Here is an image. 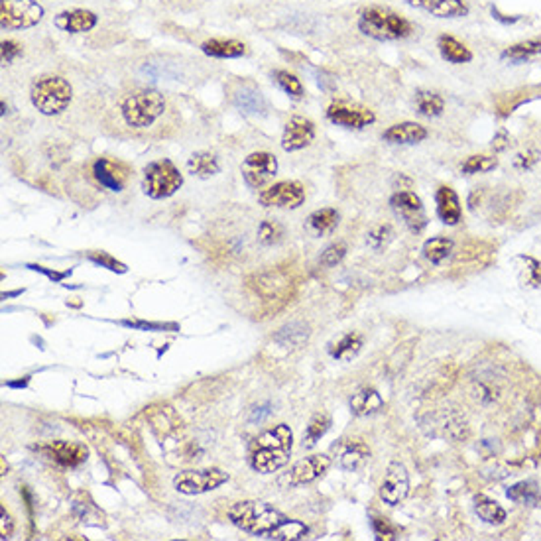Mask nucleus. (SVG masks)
Returning a JSON list of instances; mask_svg holds the SVG:
<instances>
[{
    "label": "nucleus",
    "instance_id": "dca6fc26",
    "mask_svg": "<svg viewBox=\"0 0 541 541\" xmlns=\"http://www.w3.org/2000/svg\"><path fill=\"white\" fill-rule=\"evenodd\" d=\"M315 140V124L305 116L295 114L285 122L284 134H282V148L284 152H300L310 148Z\"/></svg>",
    "mask_w": 541,
    "mask_h": 541
},
{
    "label": "nucleus",
    "instance_id": "4c0bfd02",
    "mask_svg": "<svg viewBox=\"0 0 541 541\" xmlns=\"http://www.w3.org/2000/svg\"><path fill=\"white\" fill-rule=\"evenodd\" d=\"M284 236V229L278 221H272V219H266L262 223L258 224V242L264 244V246H274L278 242L282 241Z\"/></svg>",
    "mask_w": 541,
    "mask_h": 541
},
{
    "label": "nucleus",
    "instance_id": "2eb2a0df",
    "mask_svg": "<svg viewBox=\"0 0 541 541\" xmlns=\"http://www.w3.org/2000/svg\"><path fill=\"white\" fill-rule=\"evenodd\" d=\"M91 172H93L97 183L112 193H121L129 185L130 168L126 163L116 162L111 158H97Z\"/></svg>",
    "mask_w": 541,
    "mask_h": 541
},
{
    "label": "nucleus",
    "instance_id": "e433bc0d",
    "mask_svg": "<svg viewBox=\"0 0 541 541\" xmlns=\"http://www.w3.org/2000/svg\"><path fill=\"white\" fill-rule=\"evenodd\" d=\"M496 168H498V158H496V155L479 154L466 158L463 165H461V172L466 173V175H474V173L492 172V170H496Z\"/></svg>",
    "mask_w": 541,
    "mask_h": 541
},
{
    "label": "nucleus",
    "instance_id": "b1692460",
    "mask_svg": "<svg viewBox=\"0 0 541 541\" xmlns=\"http://www.w3.org/2000/svg\"><path fill=\"white\" fill-rule=\"evenodd\" d=\"M437 48H439V53H441V58H443L447 63L463 65V63L473 61V52H471L463 42H459L455 35H449V34L439 35Z\"/></svg>",
    "mask_w": 541,
    "mask_h": 541
},
{
    "label": "nucleus",
    "instance_id": "79ce46f5",
    "mask_svg": "<svg viewBox=\"0 0 541 541\" xmlns=\"http://www.w3.org/2000/svg\"><path fill=\"white\" fill-rule=\"evenodd\" d=\"M91 262H95L101 268H109L111 272H119V274H124L126 272V266L119 262L116 258H112L111 254H106V252H89L87 254Z\"/></svg>",
    "mask_w": 541,
    "mask_h": 541
},
{
    "label": "nucleus",
    "instance_id": "2f4dec72",
    "mask_svg": "<svg viewBox=\"0 0 541 541\" xmlns=\"http://www.w3.org/2000/svg\"><path fill=\"white\" fill-rule=\"evenodd\" d=\"M474 512L479 514L481 520L492 525L504 524V520H506V510L500 506L496 500H490L486 496H476L474 498Z\"/></svg>",
    "mask_w": 541,
    "mask_h": 541
},
{
    "label": "nucleus",
    "instance_id": "a19ab883",
    "mask_svg": "<svg viewBox=\"0 0 541 541\" xmlns=\"http://www.w3.org/2000/svg\"><path fill=\"white\" fill-rule=\"evenodd\" d=\"M344 254H346V246H344L343 242L331 244V246H327L325 252L321 254V258H319V264L325 268H333L343 260Z\"/></svg>",
    "mask_w": 541,
    "mask_h": 541
},
{
    "label": "nucleus",
    "instance_id": "f257e3e1",
    "mask_svg": "<svg viewBox=\"0 0 541 541\" xmlns=\"http://www.w3.org/2000/svg\"><path fill=\"white\" fill-rule=\"evenodd\" d=\"M229 520L248 535L262 537V540L275 541H297L305 540L310 528L280 512L278 508L258 500H244L229 508Z\"/></svg>",
    "mask_w": 541,
    "mask_h": 541
},
{
    "label": "nucleus",
    "instance_id": "f3484780",
    "mask_svg": "<svg viewBox=\"0 0 541 541\" xmlns=\"http://www.w3.org/2000/svg\"><path fill=\"white\" fill-rule=\"evenodd\" d=\"M99 24V16L95 12L85 9L63 10L53 18V26L65 34H87Z\"/></svg>",
    "mask_w": 541,
    "mask_h": 541
},
{
    "label": "nucleus",
    "instance_id": "ddd939ff",
    "mask_svg": "<svg viewBox=\"0 0 541 541\" xmlns=\"http://www.w3.org/2000/svg\"><path fill=\"white\" fill-rule=\"evenodd\" d=\"M390 205L395 215L404 221L405 226L415 234H420L427 226V213H425L423 201L413 191H395L390 199Z\"/></svg>",
    "mask_w": 541,
    "mask_h": 541
},
{
    "label": "nucleus",
    "instance_id": "473e14b6",
    "mask_svg": "<svg viewBox=\"0 0 541 541\" xmlns=\"http://www.w3.org/2000/svg\"><path fill=\"white\" fill-rule=\"evenodd\" d=\"M506 496L510 500H514L518 504H540L541 502V492L537 488V484L532 481H524V482H518L514 486H510L506 492Z\"/></svg>",
    "mask_w": 541,
    "mask_h": 541
},
{
    "label": "nucleus",
    "instance_id": "cd10ccee",
    "mask_svg": "<svg viewBox=\"0 0 541 541\" xmlns=\"http://www.w3.org/2000/svg\"><path fill=\"white\" fill-rule=\"evenodd\" d=\"M368 445L356 441V443H351V445L344 447V451L341 453V457H339V464H341V469L346 471V473H354V471H359V469H362L364 464L368 463Z\"/></svg>",
    "mask_w": 541,
    "mask_h": 541
},
{
    "label": "nucleus",
    "instance_id": "58836bf2",
    "mask_svg": "<svg viewBox=\"0 0 541 541\" xmlns=\"http://www.w3.org/2000/svg\"><path fill=\"white\" fill-rule=\"evenodd\" d=\"M392 241H394V229H392L390 224H378V226H374V229L368 232V236H366V244H368L372 250H384Z\"/></svg>",
    "mask_w": 541,
    "mask_h": 541
},
{
    "label": "nucleus",
    "instance_id": "412c9836",
    "mask_svg": "<svg viewBox=\"0 0 541 541\" xmlns=\"http://www.w3.org/2000/svg\"><path fill=\"white\" fill-rule=\"evenodd\" d=\"M435 205H437V215L449 226H455L461 223L463 209H461V199L457 191L449 185H441L435 193Z\"/></svg>",
    "mask_w": 541,
    "mask_h": 541
},
{
    "label": "nucleus",
    "instance_id": "1a4fd4ad",
    "mask_svg": "<svg viewBox=\"0 0 541 541\" xmlns=\"http://www.w3.org/2000/svg\"><path fill=\"white\" fill-rule=\"evenodd\" d=\"M305 187L300 181H278L260 191L258 203L266 209H300L305 203Z\"/></svg>",
    "mask_w": 541,
    "mask_h": 541
},
{
    "label": "nucleus",
    "instance_id": "a211bd4d",
    "mask_svg": "<svg viewBox=\"0 0 541 541\" xmlns=\"http://www.w3.org/2000/svg\"><path fill=\"white\" fill-rule=\"evenodd\" d=\"M427 129L420 122H398L382 132V140L388 144H400V146H412L420 144L427 138Z\"/></svg>",
    "mask_w": 541,
    "mask_h": 541
},
{
    "label": "nucleus",
    "instance_id": "49530a36",
    "mask_svg": "<svg viewBox=\"0 0 541 541\" xmlns=\"http://www.w3.org/2000/svg\"><path fill=\"white\" fill-rule=\"evenodd\" d=\"M12 532H14V520L12 515L6 512V508H0V537L2 540H10L12 537Z\"/></svg>",
    "mask_w": 541,
    "mask_h": 541
},
{
    "label": "nucleus",
    "instance_id": "a18cd8bd",
    "mask_svg": "<svg viewBox=\"0 0 541 541\" xmlns=\"http://www.w3.org/2000/svg\"><path fill=\"white\" fill-rule=\"evenodd\" d=\"M540 160V152L537 150H528L524 154L515 155V168L518 170H532L533 165Z\"/></svg>",
    "mask_w": 541,
    "mask_h": 541
},
{
    "label": "nucleus",
    "instance_id": "4468645a",
    "mask_svg": "<svg viewBox=\"0 0 541 541\" xmlns=\"http://www.w3.org/2000/svg\"><path fill=\"white\" fill-rule=\"evenodd\" d=\"M408 492H410V473L404 464L392 461L386 466L384 479L380 482V498L388 506H398L400 502H404Z\"/></svg>",
    "mask_w": 541,
    "mask_h": 541
},
{
    "label": "nucleus",
    "instance_id": "9d476101",
    "mask_svg": "<svg viewBox=\"0 0 541 541\" xmlns=\"http://www.w3.org/2000/svg\"><path fill=\"white\" fill-rule=\"evenodd\" d=\"M331 469V457L329 455H311L301 459L293 464L292 469L284 473L282 476H278V484L282 488H295V486H303L321 479L323 474Z\"/></svg>",
    "mask_w": 541,
    "mask_h": 541
},
{
    "label": "nucleus",
    "instance_id": "c03bdc74",
    "mask_svg": "<svg viewBox=\"0 0 541 541\" xmlns=\"http://www.w3.org/2000/svg\"><path fill=\"white\" fill-rule=\"evenodd\" d=\"M0 53H2V63L6 65V63L16 61L18 58L24 53V48H22V43L16 42V40H4L2 45H0Z\"/></svg>",
    "mask_w": 541,
    "mask_h": 541
},
{
    "label": "nucleus",
    "instance_id": "7c9ffc66",
    "mask_svg": "<svg viewBox=\"0 0 541 541\" xmlns=\"http://www.w3.org/2000/svg\"><path fill=\"white\" fill-rule=\"evenodd\" d=\"M362 349V337L359 333H346L344 337H341L337 344L331 346V356L335 359V361L341 362H349L352 361Z\"/></svg>",
    "mask_w": 541,
    "mask_h": 541
},
{
    "label": "nucleus",
    "instance_id": "72a5a7b5",
    "mask_svg": "<svg viewBox=\"0 0 541 541\" xmlns=\"http://www.w3.org/2000/svg\"><path fill=\"white\" fill-rule=\"evenodd\" d=\"M453 241L451 239H447V236H435V239H430V241H425L423 244V254L425 258L430 260L431 264H441L447 256H451V252H453Z\"/></svg>",
    "mask_w": 541,
    "mask_h": 541
},
{
    "label": "nucleus",
    "instance_id": "7ed1b4c3",
    "mask_svg": "<svg viewBox=\"0 0 541 541\" xmlns=\"http://www.w3.org/2000/svg\"><path fill=\"white\" fill-rule=\"evenodd\" d=\"M165 112H168L165 97L150 87L134 89L126 95H122L119 101V114L122 122L134 132L154 129L165 116Z\"/></svg>",
    "mask_w": 541,
    "mask_h": 541
},
{
    "label": "nucleus",
    "instance_id": "4be33fe9",
    "mask_svg": "<svg viewBox=\"0 0 541 541\" xmlns=\"http://www.w3.org/2000/svg\"><path fill=\"white\" fill-rule=\"evenodd\" d=\"M201 52L217 60H236L246 55L248 48L244 42L232 40V38H211L201 43Z\"/></svg>",
    "mask_w": 541,
    "mask_h": 541
},
{
    "label": "nucleus",
    "instance_id": "c9c22d12",
    "mask_svg": "<svg viewBox=\"0 0 541 541\" xmlns=\"http://www.w3.org/2000/svg\"><path fill=\"white\" fill-rule=\"evenodd\" d=\"M234 104L246 112H260L264 109V99L254 87H242L234 93Z\"/></svg>",
    "mask_w": 541,
    "mask_h": 541
},
{
    "label": "nucleus",
    "instance_id": "423d86ee",
    "mask_svg": "<svg viewBox=\"0 0 541 541\" xmlns=\"http://www.w3.org/2000/svg\"><path fill=\"white\" fill-rule=\"evenodd\" d=\"M181 185H183V173L168 158L150 162L144 168L142 190L150 199L172 197L181 190Z\"/></svg>",
    "mask_w": 541,
    "mask_h": 541
},
{
    "label": "nucleus",
    "instance_id": "bb28decb",
    "mask_svg": "<svg viewBox=\"0 0 541 541\" xmlns=\"http://www.w3.org/2000/svg\"><path fill=\"white\" fill-rule=\"evenodd\" d=\"M187 170L191 175H195L199 180H209L221 172V165H219V158L215 154L201 150V152L191 154V158L187 160Z\"/></svg>",
    "mask_w": 541,
    "mask_h": 541
},
{
    "label": "nucleus",
    "instance_id": "c85d7f7f",
    "mask_svg": "<svg viewBox=\"0 0 541 541\" xmlns=\"http://www.w3.org/2000/svg\"><path fill=\"white\" fill-rule=\"evenodd\" d=\"M272 77H274L275 85L280 87L285 95L293 99V101H301L305 97V87L301 83V79L295 73H292V71H288V69H274Z\"/></svg>",
    "mask_w": 541,
    "mask_h": 541
},
{
    "label": "nucleus",
    "instance_id": "20e7f679",
    "mask_svg": "<svg viewBox=\"0 0 541 541\" xmlns=\"http://www.w3.org/2000/svg\"><path fill=\"white\" fill-rule=\"evenodd\" d=\"M359 30L376 42H400L413 34V24L395 10L372 4L359 12Z\"/></svg>",
    "mask_w": 541,
    "mask_h": 541
},
{
    "label": "nucleus",
    "instance_id": "c756f323",
    "mask_svg": "<svg viewBox=\"0 0 541 541\" xmlns=\"http://www.w3.org/2000/svg\"><path fill=\"white\" fill-rule=\"evenodd\" d=\"M415 104H417V111L423 116L427 119H437L445 112V99L435 93V91H417L415 93Z\"/></svg>",
    "mask_w": 541,
    "mask_h": 541
},
{
    "label": "nucleus",
    "instance_id": "a878e982",
    "mask_svg": "<svg viewBox=\"0 0 541 541\" xmlns=\"http://www.w3.org/2000/svg\"><path fill=\"white\" fill-rule=\"evenodd\" d=\"M537 55H541V38H532V40H524V42L508 45L506 50L500 53V60L520 65V63H525V61L533 60Z\"/></svg>",
    "mask_w": 541,
    "mask_h": 541
},
{
    "label": "nucleus",
    "instance_id": "0eeeda50",
    "mask_svg": "<svg viewBox=\"0 0 541 541\" xmlns=\"http://www.w3.org/2000/svg\"><path fill=\"white\" fill-rule=\"evenodd\" d=\"M45 16V9L38 0H0V28L28 30L38 26Z\"/></svg>",
    "mask_w": 541,
    "mask_h": 541
},
{
    "label": "nucleus",
    "instance_id": "9b49d317",
    "mask_svg": "<svg viewBox=\"0 0 541 541\" xmlns=\"http://www.w3.org/2000/svg\"><path fill=\"white\" fill-rule=\"evenodd\" d=\"M325 114L333 124L349 130H362L376 122L374 111L359 103H349V101H333L327 106Z\"/></svg>",
    "mask_w": 541,
    "mask_h": 541
},
{
    "label": "nucleus",
    "instance_id": "6e6552de",
    "mask_svg": "<svg viewBox=\"0 0 541 541\" xmlns=\"http://www.w3.org/2000/svg\"><path fill=\"white\" fill-rule=\"evenodd\" d=\"M229 473H224L221 469H201V471H183L175 474L173 479V488L180 494L195 496V494H205L211 490H217L223 486L224 482H229Z\"/></svg>",
    "mask_w": 541,
    "mask_h": 541
},
{
    "label": "nucleus",
    "instance_id": "f8f14e48",
    "mask_svg": "<svg viewBox=\"0 0 541 541\" xmlns=\"http://www.w3.org/2000/svg\"><path fill=\"white\" fill-rule=\"evenodd\" d=\"M242 177L252 190H264L278 173V158L270 152H252L241 165Z\"/></svg>",
    "mask_w": 541,
    "mask_h": 541
},
{
    "label": "nucleus",
    "instance_id": "6ab92c4d",
    "mask_svg": "<svg viewBox=\"0 0 541 541\" xmlns=\"http://www.w3.org/2000/svg\"><path fill=\"white\" fill-rule=\"evenodd\" d=\"M45 455L50 457L52 461H55L61 466H69L75 469L79 464H83L87 461V449L79 443H67V441H53L48 447H43Z\"/></svg>",
    "mask_w": 541,
    "mask_h": 541
},
{
    "label": "nucleus",
    "instance_id": "f03ea898",
    "mask_svg": "<svg viewBox=\"0 0 541 541\" xmlns=\"http://www.w3.org/2000/svg\"><path fill=\"white\" fill-rule=\"evenodd\" d=\"M293 431L288 423H278L264 430L250 445V466L260 474H274L288 464L292 457Z\"/></svg>",
    "mask_w": 541,
    "mask_h": 541
},
{
    "label": "nucleus",
    "instance_id": "5701e85b",
    "mask_svg": "<svg viewBox=\"0 0 541 541\" xmlns=\"http://www.w3.org/2000/svg\"><path fill=\"white\" fill-rule=\"evenodd\" d=\"M380 410H384V400L378 394V390L374 388H361L356 394H352L351 398V412L359 417H366V415H374Z\"/></svg>",
    "mask_w": 541,
    "mask_h": 541
},
{
    "label": "nucleus",
    "instance_id": "393cba45",
    "mask_svg": "<svg viewBox=\"0 0 541 541\" xmlns=\"http://www.w3.org/2000/svg\"><path fill=\"white\" fill-rule=\"evenodd\" d=\"M339 211L333 209V207H325V209H319L315 213H311L307 217V223H305V231L310 232L311 236H325V234H331L335 231L337 224H339Z\"/></svg>",
    "mask_w": 541,
    "mask_h": 541
},
{
    "label": "nucleus",
    "instance_id": "aec40b11",
    "mask_svg": "<svg viewBox=\"0 0 541 541\" xmlns=\"http://www.w3.org/2000/svg\"><path fill=\"white\" fill-rule=\"evenodd\" d=\"M413 9L430 12L437 18H464L469 14V4L464 0H405Z\"/></svg>",
    "mask_w": 541,
    "mask_h": 541
},
{
    "label": "nucleus",
    "instance_id": "37998d69",
    "mask_svg": "<svg viewBox=\"0 0 541 541\" xmlns=\"http://www.w3.org/2000/svg\"><path fill=\"white\" fill-rule=\"evenodd\" d=\"M372 528H374V533H376L378 540L390 541L398 537V535H395V528L388 522L386 518L374 515V518H372Z\"/></svg>",
    "mask_w": 541,
    "mask_h": 541
},
{
    "label": "nucleus",
    "instance_id": "f704fd0d",
    "mask_svg": "<svg viewBox=\"0 0 541 541\" xmlns=\"http://www.w3.org/2000/svg\"><path fill=\"white\" fill-rule=\"evenodd\" d=\"M331 425H333V421H331V417H329L327 413H315V415L311 417L305 433H303V447L315 445L319 439L323 437L327 431L331 430Z\"/></svg>",
    "mask_w": 541,
    "mask_h": 541
},
{
    "label": "nucleus",
    "instance_id": "de8ad7c7",
    "mask_svg": "<svg viewBox=\"0 0 541 541\" xmlns=\"http://www.w3.org/2000/svg\"><path fill=\"white\" fill-rule=\"evenodd\" d=\"M508 146H510V138H508L506 132L502 130V132H498V134L494 136V140H492V148H494V152H504Z\"/></svg>",
    "mask_w": 541,
    "mask_h": 541
},
{
    "label": "nucleus",
    "instance_id": "ea45409f",
    "mask_svg": "<svg viewBox=\"0 0 541 541\" xmlns=\"http://www.w3.org/2000/svg\"><path fill=\"white\" fill-rule=\"evenodd\" d=\"M307 337H310V333H307V327L288 325L284 327V329H280V333L275 335V341L293 346V344H301L303 341H307Z\"/></svg>",
    "mask_w": 541,
    "mask_h": 541
},
{
    "label": "nucleus",
    "instance_id": "39448f33",
    "mask_svg": "<svg viewBox=\"0 0 541 541\" xmlns=\"http://www.w3.org/2000/svg\"><path fill=\"white\" fill-rule=\"evenodd\" d=\"M30 101L38 112L45 116H58L73 101V87L67 79L53 73H45L34 79L30 87Z\"/></svg>",
    "mask_w": 541,
    "mask_h": 541
}]
</instances>
